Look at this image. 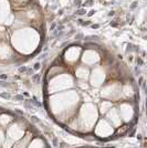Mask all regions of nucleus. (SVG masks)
Returning <instances> with one entry per match:
<instances>
[{
  "label": "nucleus",
  "mask_w": 147,
  "mask_h": 148,
  "mask_svg": "<svg viewBox=\"0 0 147 148\" xmlns=\"http://www.w3.org/2000/svg\"><path fill=\"white\" fill-rule=\"evenodd\" d=\"M95 133L98 137H109L113 134V127L106 121H101L95 128Z\"/></svg>",
  "instance_id": "f257e3e1"
},
{
  "label": "nucleus",
  "mask_w": 147,
  "mask_h": 148,
  "mask_svg": "<svg viewBox=\"0 0 147 148\" xmlns=\"http://www.w3.org/2000/svg\"><path fill=\"white\" fill-rule=\"evenodd\" d=\"M25 134V130L22 127H20L18 125H12L9 130H8V139L16 142L22 138V136Z\"/></svg>",
  "instance_id": "f03ea898"
},
{
  "label": "nucleus",
  "mask_w": 147,
  "mask_h": 148,
  "mask_svg": "<svg viewBox=\"0 0 147 148\" xmlns=\"http://www.w3.org/2000/svg\"><path fill=\"white\" fill-rule=\"evenodd\" d=\"M43 146H44V145H42V142H41L40 138L34 139V140H32V142L29 144V148H43Z\"/></svg>",
  "instance_id": "7ed1b4c3"
},
{
  "label": "nucleus",
  "mask_w": 147,
  "mask_h": 148,
  "mask_svg": "<svg viewBox=\"0 0 147 148\" xmlns=\"http://www.w3.org/2000/svg\"><path fill=\"white\" fill-rule=\"evenodd\" d=\"M6 140V137H5V133H3V130H0V145L2 144V143Z\"/></svg>",
  "instance_id": "20e7f679"
}]
</instances>
